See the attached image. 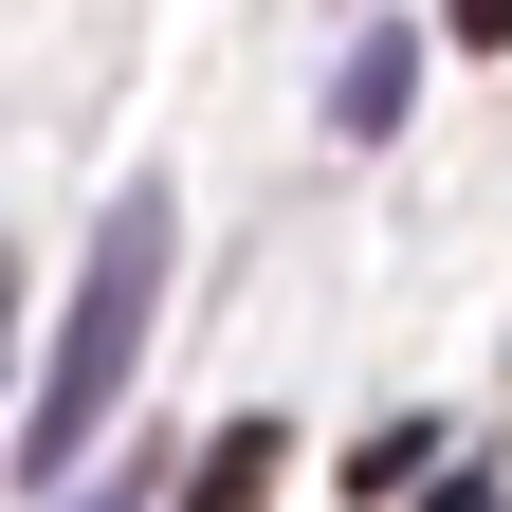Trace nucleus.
<instances>
[{
	"instance_id": "nucleus-2",
	"label": "nucleus",
	"mask_w": 512,
	"mask_h": 512,
	"mask_svg": "<svg viewBox=\"0 0 512 512\" xmlns=\"http://www.w3.org/2000/svg\"><path fill=\"white\" fill-rule=\"evenodd\" d=\"M403 92H421V55H403V37H348V74H330V128H348V147H384V128H403Z\"/></svg>"
},
{
	"instance_id": "nucleus-5",
	"label": "nucleus",
	"mask_w": 512,
	"mask_h": 512,
	"mask_svg": "<svg viewBox=\"0 0 512 512\" xmlns=\"http://www.w3.org/2000/svg\"><path fill=\"white\" fill-rule=\"evenodd\" d=\"M458 37H476V55H512V0H458Z\"/></svg>"
},
{
	"instance_id": "nucleus-7",
	"label": "nucleus",
	"mask_w": 512,
	"mask_h": 512,
	"mask_svg": "<svg viewBox=\"0 0 512 512\" xmlns=\"http://www.w3.org/2000/svg\"><path fill=\"white\" fill-rule=\"evenodd\" d=\"M0 330H19V293H0Z\"/></svg>"
},
{
	"instance_id": "nucleus-1",
	"label": "nucleus",
	"mask_w": 512,
	"mask_h": 512,
	"mask_svg": "<svg viewBox=\"0 0 512 512\" xmlns=\"http://www.w3.org/2000/svg\"><path fill=\"white\" fill-rule=\"evenodd\" d=\"M165 183H128V202L92 220V293H74V330H55V384H37V421H19V476L37 494H74V458H92V421L128 403V366H147V293H165Z\"/></svg>"
},
{
	"instance_id": "nucleus-3",
	"label": "nucleus",
	"mask_w": 512,
	"mask_h": 512,
	"mask_svg": "<svg viewBox=\"0 0 512 512\" xmlns=\"http://www.w3.org/2000/svg\"><path fill=\"white\" fill-rule=\"evenodd\" d=\"M275 494V421H238V439H202V476H183V512H256Z\"/></svg>"
},
{
	"instance_id": "nucleus-6",
	"label": "nucleus",
	"mask_w": 512,
	"mask_h": 512,
	"mask_svg": "<svg viewBox=\"0 0 512 512\" xmlns=\"http://www.w3.org/2000/svg\"><path fill=\"white\" fill-rule=\"evenodd\" d=\"M421 512H512V494H494V476H439V494H421Z\"/></svg>"
},
{
	"instance_id": "nucleus-4",
	"label": "nucleus",
	"mask_w": 512,
	"mask_h": 512,
	"mask_svg": "<svg viewBox=\"0 0 512 512\" xmlns=\"http://www.w3.org/2000/svg\"><path fill=\"white\" fill-rule=\"evenodd\" d=\"M421 458H439V421H384V439H348V494H366V512H384V494H403V476H421Z\"/></svg>"
}]
</instances>
